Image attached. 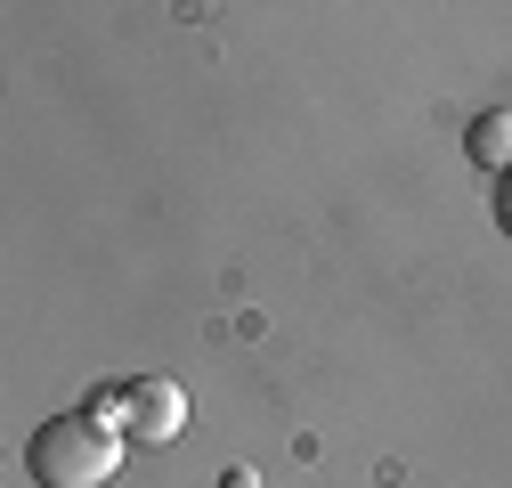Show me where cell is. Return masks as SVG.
I'll return each instance as SVG.
<instances>
[{
	"label": "cell",
	"mask_w": 512,
	"mask_h": 488,
	"mask_svg": "<svg viewBox=\"0 0 512 488\" xmlns=\"http://www.w3.org/2000/svg\"><path fill=\"white\" fill-rule=\"evenodd\" d=\"M25 464H33L41 488H106L122 472V423H106L98 407L49 415L33 432V448H25Z\"/></svg>",
	"instance_id": "obj_1"
},
{
	"label": "cell",
	"mask_w": 512,
	"mask_h": 488,
	"mask_svg": "<svg viewBox=\"0 0 512 488\" xmlns=\"http://www.w3.org/2000/svg\"><path fill=\"white\" fill-rule=\"evenodd\" d=\"M220 488H261V472H244V464H236V472H228Z\"/></svg>",
	"instance_id": "obj_5"
},
{
	"label": "cell",
	"mask_w": 512,
	"mask_h": 488,
	"mask_svg": "<svg viewBox=\"0 0 512 488\" xmlns=\"http://www.w3.org/2000/svg\"><path fill=\"white\" fill-rule=\"evenodd\" d=\"M90 407H98L106 423H122V440H147V448H163V440H179V432H187V391H179V383H163V375L122 383V391H98Z\"/></svg>",
	"instance_id": "obj_2"
},
{
	"label": "cell",
	"mask_w": 512,
	"mask_h": 488,
	"mask_svg": "<svg viewBox=\"0 0 512 488\" xmlns=\"http://www.w3.org/2000/svg\"><path fill=\"white\" fill-rule=\"evenodd\" d=\"M464 155L480 163V171H512V106H488L480 122H472V131H464Z\"/></svg>",
	"instance_id": "obj_3"
},
{
	"label": "cell",
	"mask_w": 512,
	"mask_h": 488,
	"mask_svg": "<svg viewBox=\"0 0 512 488\" xmlns=\"http://www.w3.org/2000/svg\"><path fill=\"white\" fill-rule=\"evenodd\" d=\"M496 220H504V236H512V171L496 179Z\"/></svg>",
	"instance_id": "obj_4"
}]
</instances>
